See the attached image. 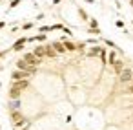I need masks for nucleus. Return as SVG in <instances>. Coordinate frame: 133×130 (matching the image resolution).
<instances>
[{
    "label": "nucleus",
    "instance_id": "1",
    "mask_svg": "<svg viewBox=\"0 0 133 130\" xmlns=\"http://www.w3.org/2000/svg\"><path fill=\"white\" fill-rule=\"evenodd\" d=\"M22 61H26V62H28L29 66H33V68H37V66L42 62L40 59H37V57L33 55V51H31V53H24V55H22Z\"/></svg>",
    "mask_w": 133,
    "mask_h": 130
},
{
    "label": "nucleus",
    "instance_id": "2",
    "mask_svg": "<svg viewBox=\"0 0 133 130\" xmlns=\"http://www.w3.org/2000/svg\"><path fill=\"white\" fill-rule=\"evenodd\" d=\"M131 79H133V72H131L129 68H124V70L118 73V81H120V82H129Z\"/></svg>",
    "mask_w": 133,
    "mask_h": 130
},
{
    "label": "nucleus",
    "instance_id": "3",
    "mask_svg": "<svg viewBox=\"0 0 133 130\" xmlns=\"http://www.w3.org/2000/svg\"><path fill=\"white\" fill-rule=\"evenodd\" d=\"M17 70H20V72H28V73H33V72H35L37 68L29 66V64H28L26 61H22V59H20V61H17Z\"/></svg>",
    "mask_w": 133,
    "mask_h": 130
},
{
    "label": "nucleus",
    "instance_id": "4",
    "mask_svg": "<svg viewBox=\"0 0 133 130\" xmlns=\"http://www.w3.org/2000/svg\"><path fill=\"white\" fill-rule=\"evenodd\" d=\"M29 77H31V73L20 72V70H15V72L11 73V81H24V79H29Z\"/></svg>",
    "mask_w": 133,
    "mask_h": 130
},
{
    "label": "nucleus",
    "instance_id": "5",
    "mask_svg": "<svg viewBox=\"0 0 133 130\" xmlns=\"http://www.w3.org/2000/svg\"><path fill=\"white\" fill-rule=\"evenodd\" d=\"M26 42H28V37H20V39H18V40L13 44V48H11V50H13V51H22Z\"/></svg>",
    "mask_w": 133,
    "mask_h": 130
},
{
    "label": "nucleus",
    "instance_id": "6",
    "mask_svg": "<svg viewBox=\"0 0 133 130\" xmlns=\"http://www.w3.org/2000/svg\"><path fill=\"white\" fill-rule=\"evenodd\" d=\"M33 55H35L37 59L42 61V59L46 57V46H38V48H35V50H33Z\"/></svg>",
    "mask_w": 133,
    "mask_h": 130
},
{
    "label": "nucleus",
    "instance_id": "7",
    "mask_svg": "<svg viewBox=\"0 0 133 130\" xmlns=\"http://www.w3.org/2000/svg\"><path fill=\"white\" fill-rule=\"evenodd\" d=\"M28 84H29V82H28V79H24V81H13V86H11V88H17V90H20V92H22L24 88H28Z\"/></svg>",
    "mask_w": 133,
    "mask_h": 130
},
{
    "label": "nucleus",
    "instance_id": "8",
    "mask_svg": "<svg viewBox=\"0 0 133 130\" xmlns=\"http://www.w3.org/2000/svg\"><path fill=\"white\" fill-rule=\"evenodd\" d=\"M53 50H55V53H66V48H64V44L60 42V40H55L53 44Z\"/></svg>",
    "mask_w": 133,
    "mask_h": 130
},
{
    "label": "nucleus",
    "instance_id": "9",
    "mask_svg": "<svg viewBox=\"0 0 133 130\" xmlns=\"http://www.w3.org/2000/svg\"><path fill=\"white\" fill-rule=\"evenodd\" d=\"M20 95H22L20 90H17V88H11L9 90V99H20Z\"/></svg>",
    "mask_w": 133,
    "mask_h": 130
},
{
    "label": "nucleus",
    "instance_id": "10",
    "mask_svg": "<svg viewBox=\"0 0 133 130\" xmlns=\"http://www.w3.org/2000/svg\"><path fill=\"white\" fill-rule=\"evenodd\" d=\"M100 50H102V46H97V44H95V46L89 50V53H88V55H89V57H95V55H98V53H100Z\"/></svg>",
    "mask_w": 133,
    "mask_h": 130
},
{
    "label": "nucleus",
    "instance_id": "11",
    "mask_svg": "<svg viewBox=\"0 0 133 130\" xmlns=\"http://www.w3.org/2000/svg\"><path fill=\"white\" fill-rule=\"evenodd\" d=\"M113 68H115V72H117V73H120V72L124 70V64H122V61H115V62H113Z\"/></svg>",
    "mask_w": 133,
    "mask_h": 130
},
{
    "label": "nucleus",
    "instance_id": "12",
    "mask_svg": "<svg viewBox=\"0 0 133 130\" xmlns=\"http://www.w3.org/2000/svg\"><path fill=\"white\" fill-rule=\"evenodd\" d=\"M9 104H11V112H13V110H18V108H20V99H11Z\"/></svg>",
    "mask_w": 133,
    "mask_h": 130
},
{
    "label": "nucleus",
    "instance_id": "13",
    "mask_svg": "<svg viewBox=\"0 0 133 130\" xmlns=\"http://www.w3.org/2000/svg\"><path fill=\"white\" fill-rule=\"evenodd\" d=\"M46 57H57V53L51 46H46Z\"/></svg>",
    "mask_w": 133,
    "mask_h": 130
},
{
    "label": "nucleus",
    "instance_id": "14",
    "mask_svg": "<svg viewBox=\"0 0 133 130\" xmlns=\"http://www.w3.org/2000/svg\"><path fill=\"white\" fill-rule=\"evenodd\" d=\"M98 55H100V59H102V62H108V53H106V50H104V48L100 50V53H98Z\"/></svg>",
    "mask_w": 133,
    "mask_h": 130
},
{
    "label": "nucleus",
    "instance_id": "15",
    "mask_svg": "<svg viewBox=\"0 0 133 130\" xmlns=\"http://www.w3.org/2000/svg\"><path fill=\"white\" fill-rule=\"evenodd\" d=\"M104 44H106V46H109V48H117V44H115L113 40H109V39H104Z\"/></svg>",
    "mask_w": 133,
    "mask_h": 130
},
{
    "label": "nucleus",
    "instance_id": "16",
    "mask_svg": "<svg viewBox=\"0 0 133 130\" xmlns=\"http://www.w3.org/2000/svg\"><path fill=\"white\" fill-rule=\"evenodd\" d=\"M108 61H109V64L113 66V62L117 61V57H115V51H111V53H109V59H108Z\"/></svg>",
    "mask_w": 133,
    "mask_h": 130
},
{
    "label": "nucleus",
    "instance_id": "17",
    "mask_svg": "<svg viewBox=\"0 0 133 130\" xmlns=\"http://www.w3.org/2000/svg\"><path fill=\"white\" fill-rule=\"evenodd\" d=\"M20 2H22V0H11V4H9V8L13 9V8H17V6H18Z\"/></svg>",
    "mask_w": 133,
    "mask_h": 130
},
{
    "label": "nucleus",
    "instance_id": "18",
    "mask_svg": "<svg viewBox=\"0 0 133 130\" xmlns=\"http://www.w3.org/2000/svg\"><path fill=\"white\" fill-rule=\"evenodd\" d=\"M89 26H91V28H98V22H97L95 19H91V20H89Z\"/></svg>",
    "mask_w": 133,
    "mask_h": 130
},
{
    "label": "nucleus",
    "instance_id": "19",
    "mask_svg": "<svg viewBox=\"0 0 133 130\" xmlns=\"http://www.w3.org/2000/svg\"><path fill=\"white\" fill-rule=\"evenodd\" d=\"M78 13H80V17H82L84 20H88V15H86V11H84V9H78Z\"/></svg>",
    "mask_w": 133,
    "mask_h": 130
},
{
    "label": "nucleus",
    "instance_id": "20",
    "mask_svg": "<svg viewBox=\"0 0 133 130\" xmlns=\"http://www.w3.org/2000/svg\"><path fill=\"white\" fill-rule=\"evenodd\" d=\"M22 28H24V29H31V28H33V22H26Z\"/></svg>",
    "mask_w": 133,
    "mask_h": 130
},
{
    "label": "nucleus",
    "instance_id": "21",
    "mask_svg": "<svg viewBox=\"0 0 133 130\" xmlns=\"http://www.w3.org/2000/svg\"><path fill=\"white\" fill-rule=\"evenodd\" d=\"M40 31H42V33H44V31H51V26H42Z\"/></svg>",
    "mask_w": 133,
    "mask_h": 130
},
{
    "label": "nucleus",
    "instance_id": "22",
    "mask_svg": "<svg viewBox=\"0 0 133 130\" xmlns=\"http://www.w3.org/2000/svg\"><path fill=\"white\" fill-rule=\"evenodd\" d=\"M62 31H64V33H66V35H73V33H71V29H69V28H66V26H64V28H62Z\"/></svg>",
    "mask_w": 133,
    "mask_h": 130
},
{
    "label": "nucleus",
    "instance_id": "23",
    "mask_svg": "<svg viewBox=\"0 0 133 130\" xmlns=\"http://www.w3.org/2000/svg\"><path fill=\"white\" fill-rule=\"evenodd\" d=\"M115 26H117V28H124V22H122V20H117Z\"/></svg>",
    "mask_w": 133,
    "mask_h": 130
},
{
    "label": "nucleus",
    "instance_id": "24",
    "mask_svg": "<svg viewBox=\"0 0 133 130\" xmlns=\"http://www.w3.org/2000/svg\"><path fill=\"white\" fill-rule=\"evenodd\" d=\"M128 92H129V93H133V84H129V86H128Z\"/></svg>",
    "mask_w": 133,
    "mask_h": 130
},
{
    "label": "nucleus",
    "instance_id": "25",
    "mask_svg": "<svg viewBox=\"0 0 133 130\" xmlns=\"http://www.w3.org/2000/svg\"><path fill=\"white\" fill-rule=\"evenodd\" d=\"M4 28H6V22L2 20V22H0V29H4Z\"/></svg>",
    "mask_w": 133,
    "mask_h": 130
},
{
    "label": "nucleus",
    "instance_id": "26",
    "mask_svg": "<svg viewBox=\"0 0 133 130\" xmlns=\"http://www.w3.org/2000/svg\"><path fill=\"white\" fill-rule=\"evenodd\" d=\"M86 2H88V4H95V0H86Z\"/></svg>",
    "mask_w": 133,
    "mask_h": 130
},
{
    "label": "nucleus",
    "instance_id": "27",
    "mask_svg": "<svg viewBox=\"0 0 133 130\" xmlns=\"http://www.w3.org/2000/svg\"><path fill=\"white\" fill-rule=\"evenodd\" d=\"M4 55H6V53H4V51H0V59H2V57H4Z\"/></svg>",
    "mask_w": 133,
    "mask_h": 130
},
{
    "label": "nucleus",
    "instance_id": "28",
    "mask_svg": "<svg viewBox=\"0 0 133 130\" xmlns=\"http://www.w3.org/2000/svg\"><path fill=\"white\" fill-rule=\"evenodd\" d=\"M58 2H60V0H53V4H58Z\"/></svg>",
    "mask_w": 133,
    "mask_h": 130
},
{
    "label": "nucleus",
    "instance_id": "29",
    "mask_svg": "<svg viewBox=\"0 0 133 130\" xmlns=\"http://www.w3.org/2000/svg\"><path fill=\"white\" fill-rule=\"evenodd\" d=\"M129 4H131V8H133V0H131V2H129Z\"/></svg>",
    "mask_w": 133,
    "mask_h": 130
},
{
    "label": "nucleus",
    "instance_id": "30",
    "mask_svg": "<svg viewBox=\"0 0 133 130\" xmlns=\"http://www.w3.org/2000/svg\"><path fill=\"white\" fill-rule=\"evenodd\" d=\"M22 130H28V128H22Z\"/></svg>",
    "mask_w": 133,
    "mask_h": 130
},
{
    "label": "nucleus",
    "instance_id": "31",
    "mask_svg": "<svg viewBox=\"0 0 133 130\" xmlns=\"http://www.w3.org/2000/svg\"><path fill=\"white\" fill-rule=\"evenodd\" d=\"M0 130H2V126H0Z\"/></svg>",
    "mask_w": 133,
    "mask_h": 130
},
{
    "label": "nucleus",
    "instance_id": "32",
    "mask_svg": "<svg viewBox=\"0 0 133 130\" xmlns=\"http://www.w3.org/2000/svg\"><path fill=\"white\" fill-rule=\"evenodd\" d=\"M0 86H2V82H0Z\"/></svg>",
    "mask_w": 133,
    "mask_h": 130
},
{
    "label": "nucleus",
    "instance_id": "33",
    "mask_svg": "<svg viewBox=\"0 0 133 130\" xmlns=\"http://www.w3.org/2000/svg\"><path fill=\"white\" fill-rule=\"evenodd\" d=\"M131 81H133V79H131Z\"/></svg>",
    "mask_w": 133,
    "mask_h": 130
}]
</instances>
